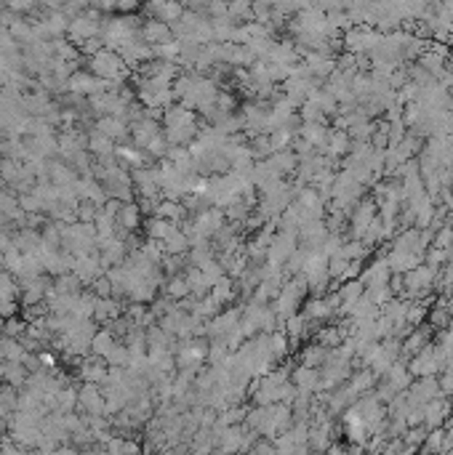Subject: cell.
Segmentation results:
<instances>
[{"label": "cell", "mask_w": 453, "mask_h": 455, "mask_svg": "<svg viewBox=\"0 0 453 455\" xmlns=\"http://www.w3.org/2000/svg\"><path fill=\"white\" fill-rule=\"evenodd\" d=\"M91 75L115 85V83H123L128 78V67H125V61L120 59L118 51L102 48L96 56H91Z\"/></svg>", "instance_id": "obj_1"}, {"label": "cell", "mask_w": 453, "mask_h": 455, "mask_svg": "<svg viewBox=\"0 0 453 455\" xmlns=\"http://www.w3.org/2000/svg\"><path fill=\"white\" fill-rule=\"evenodd\" d=\"M440 370H445V355L437 343H430L427 349H421L416 357H411L408 362V373L413 378H430L437 376Z\"/></svg>", "instance_id": "obj_2"}, {"label": "cell", "mask_w": 453, "mask_h": 455, "mask_svg": "<svg viewBox=\"0 0 453 455\" xmlns=\"http://www.w3.org/2000/svg\"><path fill=\"white\" fill-rule=\"evenodd\" d=\"M432 285H434V269H430L427 264L416 266L413 272H408V275L403 277V290H405V296H424Z\"/></svg>", "instance_id": "obj_3"}, {"label": "cell", "mask_w": 453, "mask_h": 455, "mask_svg": "<svg viewBox=\"0 0 453 455\" xmlns=\"http://www.w3.org/2000/svg\"><path fill=\"white\" fill-rule=\"evenodd\" d=\"M78 408L83 410V416H104V394L102 386L94 383H83L78 389Z\"/></svg>", "instance_id": "obj_4"}, {"label": "cell", "mask_w": 453, "mask_h": 455, "mask_svg": "<svg viewBox=\"0 0 453 455\" xmlns=\"http://www.w3.org/2000/svg\"><path fill=\"white\" fill-rule=\"evenodd\" d=\"M451 416H453L451 399H448V396H437V399H432V402L424 408V429H427V432L443 429L445 421Z\"/></svg>", "instance_id": "obj_5"}, {"label": "cell", "mask_w": 453, "mask_h": 455, "mask_svg": "<svg viewBox=\"0 0 453 455\" xmlns=\"http://www.w3.org/2000/svg\"><path fill=\"white\" fill-rule=\"evenodd\" d=\"M376 218V202L373 200H360L355 208H352V237L363 240V235L368 232V226Z\"/></svg>", "instance_id": "obj_6"}, {"label": "cell", "mask_w": 453, "mask_h": 455, "mask_svg": "<svg viewBox=\"0 0 453 455\" xmlns=\"http://www.w3.org/2000/svg\"><path fill=\"white\" fill-rule=\"evenodd\" d=\"M163 131H160V125H158V120H139V123H134L131 125V136H134V144H136V149H142L145 152L147 147L152 144V141L158 139Z\"/></svg>", "instance_id": "obj_7"}, {"label": "cell", "mask_w": 453, "mask_h": 455, "mask_svg": "<svg viewBox=\"0 0 453 455\" xmlns=\"http://www.w3.org/2000/svg\"><path fill=\"white\" fill-rule=\"evenodd\" d=\"M107 376H109V368L102 357H88L83 359L81 365V381L83 383H94V386H104L107 383Z\"/></svg>", "instance_id": "obj_8"}, {"label": "cell", "mask_w": 453, "mask_h": 455, "mask_svg": "<svg viewBox=\"0 0 453 455\" xmlns=\"http://www.w3.org/2000/svg\"><path fill=\"white\" fill-rule=\"evenodd\" d=\"M390 264H387V258H379L376 264H371L366 272H363V277H360V282H363V288L366 290H376V288H384V285H390Z\"/></svg>", "instance_id": "obj_9"}, {"label": "cell", "mask_w": 453, "mask_h": 455, "mask_svg": "<svg viewBox=\"0 0 453 455\" xmlns=\"http://www.w3.org/2000/svg\"><path fill=\"white\" fill-rule=\"evenodd\" d=\"M139 38H142V43H147L149 48H155V45H163L168 40H173V35H171V27H168V24H163V21H158V19H149L142 24Z\"/></svg>", "instance_id": "obj_10"}, {"label": "cell", "mask_w": 453, "mask_h": 455, "mask_svg": "<svg viewBox=\"0 0 453 455\" xmlns=\"http://www.w3.org/2000/svg\"><path fill=\"white\" fill-rule=\"evenodd\" d=\"M384 378H387L384 383L390 386L394 394H403V392H408V389H411V383H413V376L408 373V365H405V359H403V357H400V359L392 365L390 373H387Z\"/></svg>", "instance_id": "obj_11"}, {"label": "cell", "mask_w": 453, "mask_h": 455, "mask_svg": "<svg viewBox=\"0 0 453 455\" xmlns=\"http://www.w3.org/2000/svg\"><path fill=\"white\" fill-rule=\"evenodd\" d=\"M430 338H432V328H427V325L413 328L411 333L405 336V341H403V359L416 357L421 349H427L430 346Z\"/></svg>", "instance_id": "obj_12"}, {"label": "cell", "mask_w": 453, "mask_h": 455, "mask_svg": "<svg viewBox=\"0 0 453 455\" xmlns=\"http://www.w3.org/2000/svg\"><path fill=\"white\" fill-rule=\"evenodd\" d=\"M291 383H293V389H296L299 394H315V392H317V383H320V373L302 365V368H296V370L291 373Z\"/></svg>", "instance_id": "obj_13"}, {"label": "cell", "mask_w": 453, "mask_h": 455, "mask_svg": "<svg viewBox=\"0 0 453 455\" xmlns=\"http://www.w3.org/2000/svg\"><path fill=\"white\" fill-rule=\"evenodd\" d=\"M118 240H120V232H136L139 224H142V211L136 202H123L120 213H118Z\"/></svg>", "instance_id": "obj_14"}, {"label": "cell", "mask_w": 453, "mask_h": 455, "mask_svg": "<svg viewBox=\"0 0 453 455\" xmlns=\"http://www.w3.org/2000/svg\"><path fill=\"white\" fill-rule=\"evenodd\" d=\"M344 434L350 436L352 445H363L366 439H368V432H366V423H363V418L357 416L352 408L344 410Z\"/></svg>", "instance_id": "obj_15"}, {"label": "cell", "mask_w": 453, "mask_h": 455, "mask_svg": "<svg viewBox=\"0 0 453 455\" xmlns=\"http://www.w3.org/2000/svg\"><path fill=\"white\" fill-rule=\"evenodd\" d=\"M299 134H302V141L309 144L312 149H320V147H326V141H328V128H326V123H304L302 128H299Z\"/></svg>", "instance_id": "obj_16"}, {"label": "cell", "mask_w": 453, "mask_h": 455, "mask_svg": "<svg viewBox=\"0 0 453 455\" xmlns=\"http://www.w3.org/2000/svg\"><path fill=\"white\" fill-rule=\"evenodd\" d=\"M14 245L19 248L24 256H35L43 248V235H38L35 229H19L14 235Z\"/></svg>", "instance_id": "obj_17"}, {"label": "cell", "mask_w": 453, "mask_h": 455, "mask_svg": "<svg viewBox=\"0 0 453 455\" xmlns=\"http://www.w3.org/2000/svg\"><path fill=\"white\" fill-rule=\"evenodd\" d=\"M96 131L104 134L109 141H118V139H123V136H128L131 125H128L123 118H99V123H96Z\"/></svg>", "instance_id": "obj_18"}, {"label": "cell", "mask_w": 453, "mask_h": 455, "mask_svg": "<svg viewBox=\"0 0 453 455\" xmlns=\"http://www.w3.org/2000/svg\"><path fill=\"white\" fill-rule=\"evenodd\" d=\"M0 378H3L11 389H17V386H24V383H27L30 373L24 370L21 362H6V359H0Z\"/></svg>", "instance_id": "obj_19"}, {"label": "cell", "mask_w": 453, "mask_h": 455, "mask_svg": "<svg viewBox=\"0 0 453 455\" xmlns=\"http://www.w3.org/2000/svg\"><path fill=\"white\" fill-rule=\"evenodd\" d=\"M94 319L102 322V325H112L115 319H120V304L112 301V298H96Z\"/></svg>", "instance_id": "obj_20"}, {"label": "cell", "mask_w": 453, "mask_h": 455, "mask_svg": "<svg viewBox=\"0 0 453 455\" xmlns=\"http://www.w3.org/2000/svg\"><path fill=\"white\" fill-rule=\"evenodd\" d=\"M88 152H94L99 160L115 158V141H109L104 134H99L96 128L88 134Z\"/></svg>", "instance_id": "obj_21"}, {"label": "cell", "mask_w": 453, "mask_h": 455, "mask_svg": "<svg viewBox=\"0 0 453 455\" xmlns=\"http://www.w3.org/2000/svg\"><path fill=\"white\" fill-rule=\"evenodd\" d=\"M118 343H120V341L109 333V328H102V330H96V336L91 341V352H94V357H102L104 359Z\"/></svg>", "instance_id": "obj_22"}, {"label": "cell", "mask_w": 453, "mask_h": 455, "mask_svg": "<svg viewBox=\"0 0 453 455\" xmlns=\"http://www.w3.org/2000/svg\"><path fill=\"white\" fill-rule=\"evenodd\" d=\"M27 355L30 352L21 346V341H17V338H0V359H6V362H24Z\"/></svg>", "instance_id": "obj_23"}, {"label": "cell", "mask_w": 453, "mask_h": 455, "mask_svg": "<svg viewBox=\"0 0 453 455\" xmlns=\"http://www.w3.org/2000/svg\"><path fill=\"white\" fill-rule=\"evenodd\" d=\"M445 453V426L427 432V439L421 445V455H443Z\"/></svg>", "instance_id": "obj_24"}, {"label": "cell", "mask_w": 453, "mask_h": 455, "mask_svg": "<svg viewBox=\"0 0 453 455\" xmlns=\"http://www.w3.org/2000/svg\"><path fill=\"white\" fill-rule=\"evenodd\" d=\"M333 306H330L328 298H312L307 304V317L304 319H315V322H323V319H330L333 317Z\"/></svg>", "instance_id": "obj_25"}, {"label": "cell", "mask_w": 453, "mask_h": 455, "mask_svg": "<svg viewBox=\"0 0 453 455\" xmlns=\"http://www.w3.org/2000/svg\"><path fill=\"white\" fill-rule=\"evenodd\" d=\"M187 213V208L182 202H173V200H160L158 211H155V218H165L171 224H179V218Z\"/></svg>", "instance_id": "obj_26"}, {"label": "cell", "mask_w": 453, "mask_h": 455, "mask_svg": "<svg viewBox=\"0 0 453 455\" xmlns=\"http://www.w3.org/2000/svg\"><path fill=\"white\" fill-rule=\"evenodd\" d=\"M173 229H176V224H171L165 218H152L147 224V235H149V240H155V242H165V240L173 235Z\"/></svg>", "instance_id": "obj_27"}, {"label": "cell", "mask_w": 453, "mask_h": 455, "mask_svg": "<svg viewBox=\"0 0 453 455\" xmlns=\"http://www.w3.org/2000/svg\"><path fill=\"white\" fill-rule=\"evenodd\" d=\"M352 147L350 141V134H344V131H333L328 136V158H341V155H347Z\"/></svg>", "instance_id": "obj_28"}, {"label": "cell", "mask_w": 453, "mask_h": 455, "mask_svg": "<svg viewBox=\"0 0 453 455\" xmlns=\"http://www.w3.org/2000/svg\"><path fill=\"white\" fill-rule=\"evenodd\" d=\"M328 352L330 349H326V346H320V343H315V346H307L304 349V355H302V365L304 368H323L326 365V359H328Z\"/></svg>", "instance_id": "obj_29"}, {"label": "cell", "mask_w": 453, "mask_h": 455, "mask_svg": "<svg viewBox=\"0 0 453 455\" xmlns=\"http://www.w3.org/2000/svg\"><path fill=\"white\" fill-rule=\"evenodd\" d=\"M104 362H107V368H120V370H125V368L131 365V352H128V346H125V343H118L109 355L104 357Z\"/></svg>", "instance_id": "obj_30"}, {"label": "cell", "mask_w": 453, "mask_h": 455, "mask_svg": "<svg viewBox=\"0 0 453 455\" xmlns=\"http://www.w3.org/2000/svg\"><path fill=\"white\" fill-rule=\"evenodd\" d=\"M165 296H168V298H185V296H189V285H187L185 275H173V277L165 282Z\"/></svg>", "instance_id": "obj_31"}, {"label": "cell", "mask_w": 453, "mask_h": 455, "mask_svg": "<svg viewBox=\"0 0 453 455\" xmlns=\"http://www.w3.org/2000/svg\"><path fill=\"white\" fill-rule=\"evenodd\" d=\"M232 296H235V285H232V279L226 277V275L211 288V298H213L216 304H224V301H229Z\"/></svg>", "instance_id": "obj_32"}, {"label": "cell", "mask_w": 453, "mask_h": 455, "mask_svg": "<svg viewBox=\"0 0 453 455\" xmlns=\"http://www.w3.org/2000/svg\"><path fill=\"white\" fill-rule=\"evenodd\" d=\"M309 330V322L302 315H293L286 319V336L288 338H302Z\"/></svg>", "instance_id": "obj_33"}, {"label": "cell", "mask_w": 453, "mask_h": 455, "mask_svg": "<svg viewBox=\"0 0 453 455\" xmlns=\"http://www.w3.org/2000/svg\"><path fill=\"white\" fill-rule=\"evenodd\" d=\"M424 439H427V429H424V426H411V429L403 434V445H408L413 450H421Z\"/></svg>", "instance_id": "obj_34"}, {"label": "cell", "mask_w": 453, "mask_h": 455, "mask_svg": "<svg viewBox=\"0 0 453 455\" xmlns=\"http://www.w3.org/2000/svg\"><path fill=\"white\" fill-rule=\"evenodd\" d=\"M430 317L427 312V304H419V301H411V306H408V317H405V322L411 325V328H419L424 319Z\"/></svg>", "instance_id": "obj_35"}, {"label": "cell", "mask_w": 453, "mask_h": 455, "mask_svg": "<svg viewBox=\"0 0 453 455\" xmlns=\"http://www.w3.org/2000/svg\"><path fill=\"white\" fill-rule=\"evenodd\" d=\"M3 333H6V338H17V341H21V338H24V333H27V325H24L21 319H14V317H8V319L3 322Z\"/></svg>", "instance_id": "obj_36"}, {"label": "cell", "mask_w": 453, "mask_h": 455, "mask_svg": "<svg viewBox=\"0 0 453 455\" xmlns=\"http://www.w3.org/2000/svg\"><path fill=\"white\" fill-rule=\"evenodd\" d=\"M19 208L27 213V216H32V213H38V211H43V202L38 200V195L35 192H27V195H21L19 198Z\"/></svg>", "instance_id": "obj_37"}, {"label": "cell", "mask_w": 453, "mask_h": 455, "mask_svg": "<svg viewBox=\"0 0 453 455\" xmlns=\"http://www.w3.org/2000/svg\"><path fill=\"white\" fill-rule=\"evenodd\" d=\"M91 288H94L96 298H109V296H112V285H109L107 275H104V277H99L96 282H91Z\"/></svg>", "instance_id": "obj_38"}, {"label": "cell", "mask_w": 453, "mask_h": 455, "mask_svg": "<svg viewBox=\"0 0 453 455\" xmlns=\"http://www.w3.org/2000/svg\"><path fill=\"white\" fill-rule=\"evenodd\" d=\"M56 455H83L78 447H72V445H62V447H56Z\"/></svg>", "instance_id": "obj_39"}, {"label": "cell", "mask_w": 453, "mask_h": 455, "mask_svg": "<svg viewBox=\"0 0 453 455\" xmlns=\"http://www.w3.org/2000/svg\"><path fill=\"white\" fill-rule=\"evenodd\" d=\"M8 436V421L6 418H0V442Z\"/></svg>", "instance_id": "obj_40"}, {"label": "cell", "mask_w": 453, "mask_h": 455, "mask_svg": "<svg viewBox=\"0 0 453 455\" xmlns=\"http://www.w3.org/2000/svg\"><path fill=\"white\" fill-rule=\"evenodd\" d=\"M448 43H451V45H453V30H451V35H448Z\"/></svg>", "instance_id": "obj_41"}]
</instances>
